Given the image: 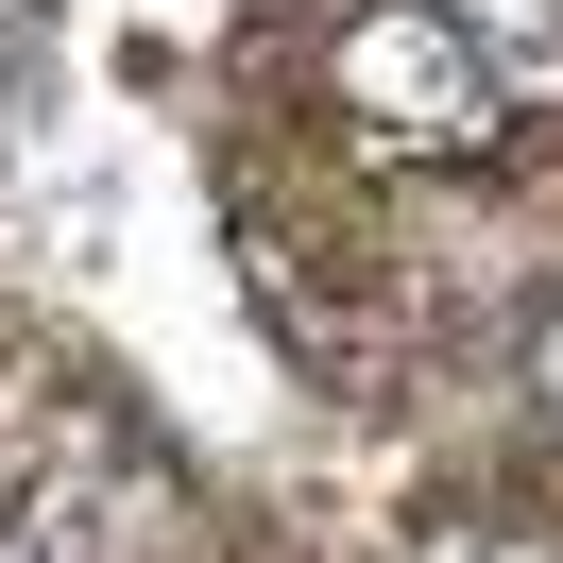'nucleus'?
<instances>
[{
  "mask_svg": "<svg viewBox=\"0 0 563 563\" xmlns=\"http://www.w3.org/2000/svg\"><path fill=\"white\" fill-rule=\"evenodd\" d=\"M342 103L376 120L393 154H478L495 120H512V86L444 35V0H393V18H358V35H342Z\"/></svg>",
  "mask_w": 563,
  "mask_h": 563,
  "instance_id": "1",
  "label": "nucleus"
},
{
  "mask_svg": "<svg viewBox=\"0 0 563 563\" xmlns=\"http://www.w3.org/2000/svg\"><path fill=\"white\" fill-rule=\"evenodd\" d=\"M444 35L478 52L512 103H563V0H444Z\"/></svg>",
  "mask_w": 563,
  "mask_h": 563,
  "instance_id": "2",
  "label": "nucleus"
},
{
  "mask_svg": "<svg viewBox=\"0 0 563 563\" xmlns=\"http://www.w3.org/2000/svg\"><path fill=\"white\" fill-rule=\"evenodd\" d=\"M18 35H35V0H0V69H18Z\"/></svg>",
  "mask_w": 563,
  "mask_h": 563,
  "instance_id": "3",
  "label": "nucleus"
},
{
  "mask_svg": "<svg viewBox=\"0 0 563 563\" xmlns=\"http://www.w3.org/2000/svg\"><path fill=\"white\" fill-rule=\"evenodd\" d=\"M547 393H563V324H547Z\"/></svg>",
  "mask_w": 563,
  "mask_h": 563,
  "instance_id": "4",
  "label": "nucleus"
}]
</instances>
